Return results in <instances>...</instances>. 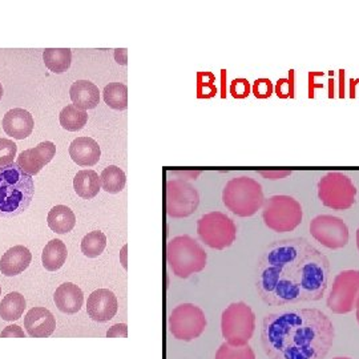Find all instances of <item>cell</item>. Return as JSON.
I'll return each instance as SVG.
<instances>
[{"label":"cell","mask_w":359,"mask_h":359,"mask_svg":"<svg viewBox=\"0 0 359 359\" xmlns=\"http://www.w3.org/2000/svg\"><path fill=\"white\" fill-rule=\"evenodd\" d=\"M330 261L306 238L274 241L258 258L256 289L269 306L320 301L327 287Z\"/></svg>","instance_id":"6da1fadb"},{"label":"cell","mask_w":359,"mask_h":359,"mask_svg":"<svg viewBox=\"0 0 359 359\" xmlns=\"http://www.w3.org/2000/svg\"><path fill=\"white\" fill-rule=\"evenodd\" d=\"M334 326L318 309H285L262 320L261 345L269 359H325Z\"/></svg>","instance_id":"7a4b0ae2"},{"label":"cell","mask_w":359,"mask_h":359,"mask_svg":"<svg viewBox=\"0 0 359 359\" xmlns=\"http://www.w3.org/2000/svg\"><path fill=\"white\" fill-rule=\"evenodd\" d=\"M34 194V180L18 163L0 168V217L22 215L31 205Z\"/></svg>","instance_id":"3957f363"},{"label":"cell","mask_w":359,"mask_h":359,"mask_svg":"<svg viewBox=\"0 0 359 359\" xmlns=\"http://www.w3.org/2000/svg\"><path fill=\"white\" fill-rule=\"evenodd\" d=\"M225 206L238 217H252L265 204L259 182L248 176L229 180L222 192Z\"/></svg>","instance_id":"277c9868"},{"label":"cell","mask_w":359,"mask_h":359,"mask_svg":"<svg viewBox=\"0 0 359 359\" xmlns=\"http://www.w3.org/2000/svg\"><path fill=\"white\" fill-rule=\"evenodd\" d=\"M167 257L170 269L179 278H188L205 268L204 248L188 234L175 237L169 241Z\"/></svg>","instance_id":"5b68a950"},{"label":"cell","mask_w":359,"mask_h":359,"mask_svg":"<svg viewBox=\"0 0 359 359\" xmlns=\"http://www.w3.org/2000/svg\"><path fill=\"white\" fill-rule=\"evenodd\" d=\"M256 316L245 302H234L222 311L221 333L231 346H245L252 339Z\"/></svg>","instance_id":"8992f818"},{"label":"cell","mask_w":359,"mask_h":359,"mask_svg":"<svg viewBox=\"0 0 359 359\" xmlns=\"http://www.w3.org/2000/svg\"><path fill=\"white\" fill-rule=\"evenodd\" d=\"M302 208L292 196L277 194L269 197L262 210L265 225L277 233L294 231L302 222Z\"/></svg>","instance_id":"52a82bcc"},{"label":"cell","mask_w":359,"mask_h":359,"mask_svg":"<svg viewBox=\"0 0 359 359\" xmlns=\"http://www.w3.org/2000/svg\"><path fill=\"white\" fill-rule=\"evenodd\" d=\"M317 188L322 204L334 210H346L355 203L357 188L351 179L341 172L323 175Z\"/></svg>","instance_id":"ba28073f"},{"label":"cell","mask_w":359,"mask_h":359,"mask_svg":"<svg viewBox=\"0 0 359 359\" xmlns=\"http://www.w3.org/2000/svg\"><path fill=\"white\" fill-rule=\"evenodd\" d=\"M197 234L206 246L222 250L236 241L237 228L234 221L226 215L210 212L197 221Z\"/></svg>","instance_id":"9c48e42d"},{"label":"cell","mask_w":359,"mask_h":359,"mask_svg":"<svg viewBox=\"0 0 359 359\" xmlns=\"http://www.w3.org/2000/svg\"><path fill=\"white\" fill-rule=\"evenodd\" d=\"M206 318L204 311L193 304H182L172 310L169 330L172 335L185 342H191L204 333Z\"/></svg>","instance_id":"30bf717a"},{"label":"cell","mask_w":359,"mask_h":359,"mask_svg":"<svg viewBox=\"0 0 359 359\" xmlns=\"http://www.w3.org/2000/svg\"><path fill=\"white\" fill-rule=\"evenodd\" d=\"M359 297V270H344L334 278L327 308L334 314H347L355 309Z\"/></svg>","instance_id":"8fae6325"},{"label":"cell","mask_w":359,"mask_h":359,"mask_svg":"<svg viewBox=\"0 0 359 359\" xmlns=\"http://www.w3.org/2000/svg\"><path fill=\"white\" fill-rule=\"evenodd\" d=\"M200 204V194L185 180H170L167 184V213L173 218L192 216Z\"/></svg>","instance_id":"7c38bea8"},{"label":"cell","mask_w":359,"mask_h":359,"mask_svg":"<svg viewBox=\"0 0 359 359\" xmlns=\"http://www.w3.org/2000/svg\"><path fill=\"white\" fill-rule=\"evenodd\" d=\"M310 234L316 241L327 249H341L348 244L350 231L342 218L321 215L310 222Z\"/></svg>","instance_id":"4fadbf2b"},{"label":"cell","mask_w":359,"mask_h":359,"mask_svg":"<svg viewBox=\"0 0 359 359\" xmlns=\"http://www.w3.org/2000/svg\"><path fill=\"white\" fill-rule=\"evenodd\" d=\"M56 154V147L51 142H40L35 148L23 151L18 157V165L31 177L50 164Z\"/></svg>","instance_id":"5bb4252c"},{"label":"cell","mask_w":359,"mask_h":359,"mask_svg":"<svg viewBox=\"0 0 359 359\" xmlns=\"http://www.w3.org/2000/svg\"><path fill=\"white\" fill-rule=\"evenodd\" d=\"M117 309V298L108 289H97L88 297L87 313L93 321H111L115 317Z\"/></svg>","instance_id":"9a60e30c"},{"label":"cell","mask_w":359,"mask_h":359,"mask_svg":"<svg viewBox=\"0 0 359 359\" xmlns=\"http://www.w3.org/2000/svg\"><path fill=\"white\" fill-rule=\"evenodd\" d=\"M25 329L32 338H48L56 329V320L48 309L32 308L25 318Z\"/></svg>","instance_id":"2e32d148"},{"label":"cell","mask_w":359,"mask_h":359,"mask_svg":"<svg viewBox=\"0 0 359 359\" xmlns=\"http://www.w3.org/2000/svg\"><path fill=\"white\" fill-rule=\"evenodd\" d=\"M34 126V117L23 108L10 109L3 117L4 132L18 140H25L28 136H31Z\"/></svg>","instance_id":"e0dca14e"},{"label":"cell","mask_w":359,"mask_h":359,"mask_svg":"<svg viewBox=\"0 0 359 359\" xmlns=\"http://www.w3.org/2000/svg\"><path fill=\"white\" fill-rule=\"evenodd\" d=\"M32 255L23 245H16L8 249L0 258V271L7 277H15L29 266Z\"/></svg>","instance_id":"ac0fdd59"},{"label":"cell","mask_w":359,"mask_h":359,"mask_svg":"<svg viewBox=\"0 0 359 359\" xmlns=\"http://www.w3.org/2000/svg\"><path fill=\"white\" fill-rule=\"evenodd\" d=\"M69 156L80 167H93L99 163L102 151L93 139L77 137L69 145Z\"/></svg>","instance_id":"d6986e66"},{"label":"cell","mask_w":359,"mask_h":359,"mask_svg":"<svg viewBox=\"0 0 359 359\" xmlns=\"http://www.w3.org/2000/svg\"><path fill=\"white\" fill-rule=\"evenodd\" d=\"M53 301L60 311L65 314H75L83 308L84 294L75 283H65L56 289Z\"/></svg>","instance_id":"ffe728a7"},{"label":"cell","mask_w":359,"mask_h":359,"mask_svg":"<svg viewBox=\"0 0 359 359\" xmlns=\"http://www.w3.org/2000/svg\"><path fill=\"white\" fill-rule=\"evenodd\" d=\"M71 100L81 111L95 109L100 103V90L88 80H77L69 90Z\"/></svg>","instance_id":"44dd1931"},{"label":"cell","mask_w":359,"mask_h":359,"mask_svg":"<svg viewBox=\"0 0 359 359\" xmlns=\"http://www.w3.org/2000/svg\"><path fill=\"white\" fill-rule=\"evenodd\" d=\"M48 228L57 234H67L76 225V217L74 210L65 205H56L52 208L47 216Z\"/></svg>","instance_id":"7402d4cb"},{"label":"cell","mask_w":359,"mask_h":359,"mask_svg":"<svg viewBox=\"0 0 359 359\" xmlns=\"http://www.w3.org/2000/svg\"><path fill=\"white\" fill-rule=\"evenodd\" d=\"M100 177L92 169L77 172L74 179V189L77 196L84 200H90L97 196V193L100 192Z\"/></svg>","instance_id":"603a6c76"},{"label":"cell","mask_w":359,"mask_h":359,"mask_svg":"<svg viewBox=\"0 0 359 359\" xmlns=\"http://www.w3.org/2000/svg\"><path fill=\"white\" fill-rule=\"evenodd\" d=\"M67 256H68V250L65 243L62 240L55 238L44 246L41 253V264L44 269L48 271H56L63 268Z\"/></svg>","instance_id":"cb8c5ba5"},{"label":"cell","mask_w":359,"mask_h":359,"mask_svg":"<svg viewBox=\"0 0 359 359\" xmlns=\"http://www.w3.org/2000/svg\"><path fill=\"white\" fill-rule=\"evenodd\" d=\"M26 310V298L18 292L6 295L0 302V317L3 321H18Z\"/></svg>","instance_id":"d4e9b609"},{"label":"cell","mask_w":359,"mask_h":359,"mask_svg":"<svg viewBox=\"0 0 359 359\" xmlns=\"http://www.w3.org/2000/svg\"><path fill=\"white\" fill-rule=\"evenodd\" d=\"M43 60L53 74H65L71 67L72 51L69 48H47L43 52Z\"/></svg>","instance_id":"484cf974"},{"label":"cell","mask_w":359,"mask_h":359,"mask_svg":"<svg viewBox=\"0 0 359 359\" xmlns=\"http://www.w3.org/2000/svg\"><path fill=\"white\" fill-rule=\"evenodd\" d=\"M104 102L105 104L116 109L124 111L128 107V88L123 83H109L104 88Z\"/></svg>","instance_id":"4316f807"},{"label":"cell","mask_w":359,"mask_h":359,"mask_svg":"<svg viewBox=\"0 0 359 359\" xmlns=\"http://www.w3.org/2000/svg\"><path fill=\"white\" fill-rule=\"evenodd\" d=\"M60 126L69 132H77L84 128L88 121V114L86 111L79 109L74 104L67 105L59 115Z\"/></svg>","instance_id":"83f0119b"},{"label":"cell","mask_w":359,"mask_h":359,"mask_svg":"<svg viewBox=\"0 0 359 359\" xmlns=\"http://www.w3.org/2000/svg\"><path fill=\"white\" fill-rule=\"evenodd\" d=\"M100 182H102V188L105 192L116 194V193L121 192L126 188L127 177H126V173L120 168L111 165V167L105 168L102 172Z\"/></svg>","instance_id":"f1b7e54d"},{"label":"cell","mask_w":359,"mask_h":359,"mask_svg":"<svg viewBox=\"0 0 359 359\" xmlns=\"http://www.w3.org/2000/svg\"><path fill=\"white\" fill-rule=\"evenodd\" d=\"M105 246H107V237L103 231H90L88 234H86L80 245L81 252L88 258H96L100 256L105 250Z\"/></svg>","instance_id":"f546056e"},{"label":"cell","mask_w":359,"mask_h":359,"mask_svg":"<svg viewBox=\"0 0 359 359\" xmlns=\"http://www.w3.org/2000/svg\"><path fill=\"white\" fill-rule=\"evenodd\" d=\"M215 359H256V354L249 345L237 347L225 342L218 347Z\"/></svg>","instance_id":"4dcf8cb0"},{"label":"cell","mask_w":359,"mask_h":359,"mask_svg":"<svg viewBox=\"0 0 359 359\" xmlns=\"http://www.w3.org/2000/svg\"><path fill=\"white\" fill-rule=\"evenodd\" d=\"M216 76L210 72H200L197 75V96L198 99L215 97L217 88L215 86Z\"/></svg>","instance_id":"1f68e13d"},{"label":"cell","mask_w":359,"mask_h":359,"mask_svg":"<svg viewBox=\"0 0 359 359\" xmlns=\"http://www.w3.org/2000/svg\"><path fill=\"white\" fill-rule=\"evenodd\" d=\"M295 92V71H289V77H281L276 83V95L280 99H293Z\"/></svg>","instance_id":"d6a6232c"},{"label":"cell","mask_w":359,"mask_h":359,"mask_svg":"<svg viewBox=\"0 0 359 359\" xmlns=\"http://www.w3.org/2000/svg\"><path fill=\"white\" fill-rule=\"evenodd\" d=\"M16 144L10 139H0V168L13 164L16 157Z\"/></svg>","instance_id":"836d02e7"},{"label":"cell","mask_w":359,"mask_h":359,"mask_svg":"<svg viewBox=\"0 0 359 359\" xmlns=\"http://www.w3.org/2000/svg\"><path fill=\"white\" fill-rule=\"evenodd\" d=\"M252 92L257 99H269L270 96L274 93V86L270 79L259 77L252 86Z\"/></svg>","instance_id":"e575fe53"},{"label":"cell","mask_w":359,"mask_h":359,"mask_svg":"<svg viewBox=\"0 0 359 359\" xmlns=\"http://www.w3.org/2000/svg\"><path fill=\"white\" fill-rule=\"evenodd\" d=\"M252 92V86L250 83L244 79V77H237L234 80H231V95L234 99H246Z\"/></svg>","instance_id":"d590c367"},{"label":"cell","mask_w":359,"mask_h":359,"mask_svg":"<svg viewBox=\"0 0 359 359\" xmlns=\"http://www.w3.org/2000/svg\"><path fill=\"white\" fill-rule=\"evenodd\" d=\"M0 338H26V333L20 326L10 325L3 329V332L0 333Z\"/></svg>","instance_id":"8d00e7d4"},{"label":"cell","mask_w":359,"mask_h":359,"mask_svg":"<svg viewBox=\"0 0 359 359\" xmlns=\"http://www.w3.org/2000/svg\"><path fill=\"white\" fill-rule=\"evenodd\" d=\"M128 337V326L126 323H117L107 332V338H127Z\"/></svg>","instance_id":"74e56055"},{"label":"cell","mask_w":359,"mask_h":359,"mask_svg":"<svg viewBox=\"0 0 359 359\" xmlns=\"http://www.w3.org/2000/svg\"><path fill=\"white\" fill-rule=\"evenodd\" d=\"M323 72H309L308 75V90L309 97L314 99V92L318 88H323L322 83H316V77L323 76Z\"/></svg>","instance_id":"f35d334b"},{"label":"cell","mask_w":359,"mask_h":359,"mask_svg":"<svg viewBox=\"0 0 359 359\" xmlns=\"http://www.w3.org/2000/svg\"><path fill=\"white\" fill-rule=\"evenodd\" d=\"M259 176L268 180H281L292 175V170H259Z\"/></svg>","instance_id":"ab89813d"},{"label":"cell","mask_w":359,"mask_h":359,"mask_svg":"<svg viewBox=\"0 0 359 359\" xmlns=\"http://www.w3.org/2000/svg\"><path fill=\"white\" fill-rule=\"evenodd\" d=\"M339 97H345V69H339Z\"/></svg>","instance_id":"60d3db41"},{"label":"cell","mask_w":359,"mask_h":359,"mask_svg":"<svg viewBox=\"0 0 359 359\" xmlns=\"http://www.w3.org/2000/svg\"><path fill=\"white\" fill-rule=\"evenodd\" d=\"M127 50H116L115 57L120 65H127Z\"/></svg>","instance_id":"b9f144b4"},{"label":"cell","mask_w":359,"mask_h":359,"mask_svg":"<svg viewBox=\"0 0 359 359\" xmlns=\"http://www.w3.org/2000/svg\"><path fill=\"white\" fill-rule=\"evenodd\" d=\"M359 84V79H350V99L355 97V90L354 88Z\"/></svg>","instance_id":"7bdbcfd3"},{"label":"cell","mask_w":359,"mask_h":359,"mask_svg":"<svg viewBox=\"0 0 359 359\" xmlns=\"http://www.w3.org/2000/svg\"><path fill=\"white\" fill-rule=\"evenodd\" d=\"M127 245L126 246H123V249H121V265H123V268L124 269H127V259H126V255H127Z\"/></svg>","instance_id":"ee69618b"},{"label":"cell","mask_w":359,"mask_h":359,"mask_svg":"<svg viewBox=\"0 0 359 359\" xmlns=\"http://www.w3.org/2000/svg\"><path fill=\"white\" fill-rule=\"evenodd\" d=\"M221 75H222V93H221V96L225 99V97H226V93H225V77H226V71L222 69V71H221Z\"/></svg>","instance_id":"f6af8a7d"},{"label":"cell","mask_w":359,"mask_h":359,"mask_svg":"<svg viewBox=\"0 0 359 359\" xmlns=\"http://www.w3.org/2000/svg\"><path fill=\"white\" fill-rule=\"evenodd\" d=\"M327 95H329V97H330V99H333V97H334V80H333V79H330V80H329V93H327Z\"/></svg>","instance_id":"bcb514c9"},{"label":"cell","mask_w":359,"mask_h":359,"mask_svg":"<svg viewBox=\"0 0 359 359\" xmlns=\"http://www.w3.org/2000/svg\"><path fill=\"white\" fill-rule=\"evenodd\" d=\"M355 310H357V321L359 323V297L358 299H357V304H355Z\"/></svg>","instance_id":"7dc6e473"},{"label":"cell","mask_w":359,"mask_h":359,"mask_svg":"<svg viewBox=\"0 0 359 359\" xmlns=\"http://www.w3.org/2000/svg\"><path fill=\"white\" fill-rule=\"evenodd\" d=\"M3 93H4V90H3V86H1V83H0V100H1V97H3Z\"/></svg>","instance_id":"c3c4849f"},{"label":"cell","mask_w":359,"mask_h":359,"mask_svg":"<svg viewBox=\"0 0 359 359\" xmlns=\"http://www.w3.org/2000/svg\"><path fill=\"white\" fill-rule=\"evenodd\" d=\"M355 238H357V248H358L359 250V228L358 231H357V236H355Z\"/></svg>","instance_id":"681fc988"},{"label":"cell","mask_w":359,"mask_h":359,"mask_svg":"<svg viewBox=\"0 0 359 359\" xmlns=\"http://www.w3.org/2000/svg\"><path fill=\"white\" fill-rule=\"evenodd\" d=\"M334 359H350V358H347V357H337V358H334Z\"/></svg>","instance_id":"f907efd6"},{"label":"cell","mask_w":359,"mask_h":359,"mask_svg":"<svg viewBox=\"0 0 359 359\" xmlns=\"http://www.w3.org/2000/svg\"><path fill=\"white\" fill-rule=\"evenodd\" d=\"M0 294H1V287H0Z\"/></svg>","instance_id":"816d5d0a"}]
</instances>
